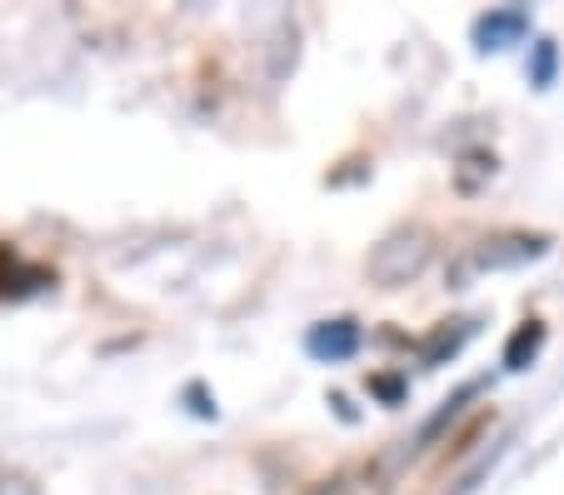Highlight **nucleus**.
Wrapping results in <instances>:
<instances>
[{
    "label": "nucleus",
    "instance_id": "obj_1",
    "mask_svg": "<svg viewBox=\"0 0 564 495\" xmlns=\"http://www.w3.org/2000/svg\"><path fill=\"white\" fill-rule=\"evenodd\" d=\"M430 260H435V230L430 226H394L375 240L365 270H370V280L380 291H400V286L425 276Z\"/></svg>",
    "mask_w": 564,
    "mask_h": 495
},
{
    "label": "nucleus",
    "instance_id": "obj_2",
    "mask_svg": "<svg viewBox=\"0 0 564 495\" xmlns=\"http://www.w3.org/2000/svg\"><path fill=\"white\" fill-rule=\"evenodd\" d=\"M305 351H310L315 361H350L355 351H360V325H355L350 315H340V321H319V325H310Z\"/></svg>",
    "mask_w": 564,
    "mask_h": 495
},
{
    "label": "nucleus",
    "instance_id": "obj_3",
    "mask_svg": "<svg viewBox=\"0 0 564 495\" xmlns=\"http://www.w3.org/2000/svg\"><path fill=\"white\" fill-rule=\"evenodd\" d=\"M544 246L550 240L544 236H495V240H485V250H479V266L485 270H500V266H524V260H534V256H544Z\"/></svg>",
    "mask_w": 564,
    "mask_h": 495
},
{
    "label": "nucleus",
    "instance_id": "obj_4",
    "mask_svg": "<svg viewBox=\"0 0 564 495\" xmlns=\"http://www.w3.org/2000/svg\"><path fill=\"white\" fill-rule=\"evenodd\" d=\"M524 11H490L485 21L475 25V41H479V51H505V45H514L524 35Z\"/></svg>",
    "mask_w": 564,
    "mask_h": 495
},
{
    "label": "nucleus",
    "instance_id": "obj_5",
    "mask_svg": "<svg viewBox=\"0 0 564 495\" xmlns=\"http://www.w3.org/2000/svg\"><path fill=\"white\" fill-rule=\"evenodd\" d=\"M469 335H475V321H445V325H440L435 335H430L425 345H420V356H425L430 366H435V361L455 356V351H459V345L469 341Z\"/></svg>",
    "mask_w": 564,
    "mask_h": 495
},
{
    "label": "nucleus",
    "instance_id": "obj_6",
    "mask_svg": "<svg viewBox=\"0 0 564 495\" xmlns=\"http://www.w3.org/2000/svg\"><path fill=\"white\" fill-rule=\"evenodd\" d=\"M540 345H544V321H524L520 331L510 335V345H505V366L524 370L534 356H540Z\"/></svg>",
    "mask_w": 564,
    "mask_h": 495
},
{
    "label": "nucleus",
    "instance_id": "obj_7",
    "mask_svg": "<svg viewBox=\"0 0 564 495\" xmlns=\"http://www.w3.org/2000/svg\"><path fill=\"white\" fill-rule=\"evenodd\" d=\"M550 76H554V45L540 41L534 45V86H550Z\"/></svg>",
    "mask_w": 564,
    "mask_h": 495
},
{
    "label": "nucleus",
    "instance_id": "obj_8",
    "mask_svg": "<svg viewBox=\"0 0 564 495\" xmlns=\"http://www.w3.org/2000/svg\"><path fill=\"white\" fill-rule=\"evenodd\" d=\"M370 390L394 406V400H400V390H405V380H400V376H370Z\"/></svg>",
    "mask_w": 564,
    "mask_h": 495
}]
</instances>
